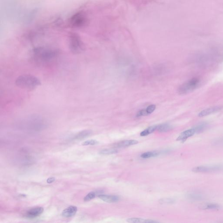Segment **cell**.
Instances as JSON below:
<instances>
[{
	"instance_id": "obj_16",
	"label": "cell",
	"mask_w": 223,
	"mask_h": 223,
	"mask_svg": "<svg viewBox=\"0 0 223 223\" xmlns=\"http://www.w3.org/2000/svg\"><path fill=\"white\" fill-rule=\"evenodd\" d=\"M188 198L194 200H201L203 198V196L197 193H192L188 195Z\"/></svg>"
},
{
	"instance_id": "obj_25",
	"label": "cell",
	"mask_w": 223,
	"mask_h": 223,
	"mask_svg": "<svg viewBox=\"0 0 223 223\" xmlns=\"http://www.w3.org/2000/svg\"><path fill=\"white\" fill-rule=\"evenodd\" d=\"M162 200V202H163V203H173L174 202V200H173L171 199H166V200Z\"/></svg>"
},
{
	"instance_id": "obj_7",
	"label": "cell",
	"mask_w": 223,
	"mask_h": 223,
	"mask_svg": "<svg viewBox=\"0 0 223 223\" xmlns=\"http://www.w3.org/2000/svg\"><path fill=\"white\" fill-rule=\"evenodd\" d=\"M44 209L42 207H38L30 209L27 211L26 216L29 218H34L40 216L43 213Z\"/></svg>"
},
{
	"instance_id": "obj_18",
	"label": "cell",
	"mask_w": 223,
	"mask_h": 223,
	"mask_svg": "<svg viewBox=\"0 0 223 223\" xmlns=\"http://www.w3.org/2000/svg\"><path fill=\"white\" fill-rule=\"evenodd\" d=\"M118 152L116 149H103L99 152V154L102 155H108L111 154H115Z\"/></svg>"
},
{
	"instance_id": "obj_15",
	"label": "cell",
	"mask_w": 223,
	"mask_h": 223,
	"mask_svg": "<svg viewBox=\"0 0 223 223\" xmlns=\"http://www.w3.org/2000/svg\"><path fill=\"white\" fill-rule=\"evenodd\" d=\"M157 125H152L148 127L146 129L142 131L140 134V135L142 137H145L147 136L149 134H152L154 132L155 130H157Z\"/></svg>"
},
{
	"instance_id": "obj_20",
	"label": "cell",
	"mask_w": 223,
	"mask_h": 223,
	"mask_svg": "<svg viewBox=\"0 0 223 223\" xmlns=\"http://www.w3.org/2000/svg\"><path fill=\"white\" fill-rule=\"evenodd\" d=\"M203 208L204 209H219L221 208V206L217 204L210 203L203 206Z\"/></svg>"
},
{
	"instance_id": "obj_8",
	"label": "cell",
	"mask_w": 223,
	"mask_h": 223,
	"mask_svg": "<svg viewBox=\"0 0 223 223\" xmlns=\"http://www.w3.org/2000/svg\"><path fill=\"white\" fill-rule=\"evenodd\" d=\"M222 108V107H219V106L207 108V109H205V110H203L200 112L199 113L198 116L200 117H204L210 115V114H212L214 113H217V112L221 110Z\"/></svg>"
},
{
	"instance_id": "obj_12",
	"label": "cell",
	"mask_w": 223,
	"mask_h": 223,
	"mask_svg": "<svg viewBox=\"0 0 223 223\" xmlns=\"http://www.w3.org/2000/svg\"><path fill=\"white\" fill-rule=\"evenodd\" d=\"M92 131L90 130H85L79 132L74 137V139L76 140H82L90 136Z\"/></svg>"
},
{
	"instance_id": "obj_5",
	"label": "cell",
	"mask_w": 223,
	"mask_h": 223,
	"mask_svg": "<svg viewBox=\"0 0 223 223\" xmlns=\"http://www.w3.org/2000/svg\"><path fill=\"white\" fill-rule=\"evenodd\" d=\"M223 170V165L210 166H199L194 168L192 170L196 173L212 172Z\"/></svg>"
},
{
	"instance_id": "obj_10",
	"label": "cell",
	"mask_w": 223,
	"mask_h": 223,
	"mask_svg": "<svg viewBox=\"0 0 223 223\" xmlns=\"http://www.w3.org/2000/svg\"><path fill=\"white\" fill-rule=\"evenodd\" d=\"M139 142L136 140H126L114 144V147L123 148L127 147L130 146L134 145L138 143Z\"/></svg>"
},
{
	"instance_id": "obj_21",
	"label": "cell",
	"mask_w": 223,
	"mask_h": 223,
	"mask_svg": "<svg viewBox=\"0 0 223 223\" xmlns=\"http://www.w3.org/2000/svg\"><path fill=\"white\" fill-rule=\"evenodd\" d=\"M96 196V194H95V192H91L90 193H89L86 197H85L84 198V200L85 202L89 201L93 199Z\"/></svg>"
},
{
	"instance_id": "obj_2",
	"label": "cell",
	"mask_w": 223,
	"mask_h": 223,
	"mask_svg": "<svg viewBox=\"0 0 223 223\" xmlns=\"http://www.w3.org/2000/svg\"><path fill=\"white\" fill-rule=\"evenodd\" d=\"M15 84L23 89L32 91L41 84L37 77L31 75H23L18 76L15 80Z\"/></svg>"
},
{
	"instance_id": "obj_24",
	"label": "cell",
	"mask_w": 223,
	"mask_h": 223,
	"mask_svg": "<svg viewBox=\"0 0 223 223\" xmlns=\"http://www.w3.org/2000/svg\"><path fill=\"white\" fill-rule=\"evenodd\" d=\"M148 115V114L147 112H146V109H143L138 112V113L136 114V117H140L146 116Z\"/></svg>"
},
{
	"instance_id": "obj_4",
	"label": "cell",
	"mask_w": 223,
	"mask_h": 223,
	"mask_svg": "<svg viewBox=\"0 0 223 223\" xmlns=\"http://www.w3.org/2000/svg\"><path fill=\"white\" fill-rule=\"evenodd\" d=\"M69 49L72 53H81L85 50V46L80 37L72 35L69 38Z\"/></svg>"
},
{
	"instance_id": "obj_3",
	"label": "cell",
	"mask_w": 223,
	"mask_h": 223,
	"mask_svg": "<svg viewBox=\"0 0 223 223\" xmlns=\"http://www.w3.org/2000/svg\"><path fill=\"white\" fill-rule=\"evenodd\" d=\"M200 80L198 78H193L185 82L178 89L179 94L183 95L188 94L197 89L200 85Z\"/></svg>"
},
{
	"instance_id": "obj_11",
	"label": "cell",
	"mask_w": 223,
	"mask_h": 223,
	"mask_svg": "<svg viewBox=\"0 0 223 223\" xmlns=\"http://www.w3.org/2000/svg\"><path fill=\"white\" fill-rule=\"evenodd\" d=\"M98 197L106 202L115 203L118 201L119 198L115 195H109L100 194L98 196Z\"/></svg>"
},
{
	"instance_id": "obj_26",
	"label": "cell",
	"mask_w": 223,
	"mask_h": 223,
	"mask_svg": "<svg viewBox=\"0 0 223 223\" xmlns=\"http://www.w3.org/2000/svg\"><path fill=\"white\" fill-rule=\"evenodd\" d=\"M55 177H50V178H48L47 180V182L48 183H51L54 182L55 180Z\"/></svg>"
},
{
	"instance_id": "obj_23",
	"label": "cell",
	"mask_w": 223,
	"mask_h": 223,
	"mask_svg": "<svg viewBox=\"0 0 223 223\" xmlns=\"http://www.w3.org/2000/svg\"><path fill=\"white\" fill-rule=\"evenodd\" d=\"M98 142L95 140H87L82 143L83 146L95 145L98 144Z\"/></svg>"
},
{
	"instance_id": "obj_9",
	"label": "cell",
	"mask_w": 223,
	"mask_h": 223,
	"mask_svg": "<svg viewBox=\"0 0 223 223\" xmlns=\"http://www.w3.org/2000/svg\"><path fill=\"white\" fill-rule=\"evenodd\" d=\"M77 211V207L74 206H68L62 212V216L66 218H71L76 214Z\"/></svg>"
},
{
	"instance_id": "obj_6",
	"label": "cell",
	"mask_w": 223,
	"mask_h": 223,
	"mask_svg": "<svg viewBox=\"0 0 223 223\" xmlns=\"http://www.w3.org/2000/svg\"><path fill=\"white\" fill-rule=\"evenodd\" d=\"M195 134H196L195 130L194 128L185 130L179 135L177 138V140L183 142Z\"/></svg>"
},
{
	"instance_id": "obj_17",
	"label": "cell",
	"mask_w": 223,
	"mask_h": 223,
	"mask_svg": "<svg viewBox=\"0 0 223 223\" xmlns=\"http://www.w3.org/2000/svg\"><path fill=\"white\" fill-rule=\"evenodd\" d=\"M208 124L206 122H202L198 125H196L194 127L196 133H200V132H203L204 130L207 128Z\"/></svg>"
},
{
	"instance_id": "obj_19",
	"label": "cell",
	"mask_w": 223,
	"mask_h": 223,
	"mask_svg": "<svg viewBox=\"0 0 223 223\" xmlns=\"http://www.w3.org/2000/svg\"><path fill=\"white\" fill-rule=\"evenodd\" d=\"M159 155V153L155 152H148L143 153L141 155V157L144 159L151 158V157H155Z\"/></svg>"
},
{
	"instance_id": "obj_14",
	"label": "cell",
	"mask_w": 223,
	"mask_h": 223,
	"mask_svg": "<svg viewBox=\"0 0 223 223\" xmlns=\"http://www.w3.org/2000/svg\"><path fill=\"white\" fill-rule=\"evenodd\" d=\"M173 127L172 125L168 124V123H164V124H160L157 125V130L159 132L164 133L167 132L172 129Z\"/></svg>"
},
{
	"instance_id": "obj_13",
	"label": "cell",
	"mask_w": 223,
	"mask_h": 223,
	"mask_svg": "<svg viewBox=\"0 0 223 223\" xmlns=\"http://www.w3.org/2000/svg\"><path fill=\"white\" fill-rule=\"evenodd\" d=\"M127 222L129 223H158V221L148 219L140 218H131L127 219Z\"/></svg>"
},
{
	"instance_id": "obj_1",
	"label": "cell",
	"mask_w": 223,
	"mask_h": 223,
	"mask_svg": "<svg viewBox=\"0 0 223 223\" xmlns=\"http://www.w3.org/2000/svg\"><path fill=\"white\" fill-rule=\"evenodd\" d=\"M59 50L53 48L38 47L32 51V56L35 62L40 65H48L57 58Z\"/></svg>"
},
{
	"instance_id": "obj_27",
	"label": "cell",
	"mask_w": 223,
	"mask_h": 223,
	"mask_svg": "<svg viewBox=\"0 0 223 223\" xmlns=\"http://www.w3.org/2000/svg\"><path fill=\"white\" fill-rule=\"evenodd\" d=\"M215 143L216 144H223V139L218 140L217 141L215 142Z\"/></svg>"
},
{
	"instance_id": "obj_22",
	"label": "cell",
	"mask_w": 223,
	"mask_h": 223,
	"mask_svg": "<svg viewBox=\"0 0 223 223\" xmlns=\"http://www.w3.org/2000/svg\"><path fill=\"white\" fill-rule=\"evenodd\" d=\"M146 109V112L149 115L151 114L156 109V106L154 104H152V105L149 106Z\"/></svg>"
}]
</instances>
